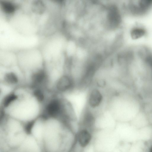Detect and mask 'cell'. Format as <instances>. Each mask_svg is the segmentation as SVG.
<instances>
[{"mask_svg": "<svg viewBox=\"0 0 152 152\" xmlns=\"http://www.w3.org/2000/svg\"><path fill=\"white\" fill-rule=\"evenodd\" d=\"M29 128L43 152H72L76 132L58 115L47 112L31 124Z\"/></svg>", "mask_w": 152, "mask_h": 152, "instance_id": "1", "label": "cell"}, {"mask_svg": "<svg viewBox=\"0 0 152 152\" xmlns=\"http://www.w3.org/2000/svg\"><path fill=\"white\" fill-rule=\"evenodd\" d=\"M47 99L39 88L21 85L2 99L1 114L29 126L45 113Z\"/></svg>", "mask_w": 152, "mask_h": 152, "instance_id": "2", "label": "cell"}, {"mask_svg": "<svg viewBox=\"0 0 152 152\" xmlns=\"http://www.w3.org/2000/svg\"><path fill=\"white\" fill-rule=\"evenodd\" d=\"M137 95L129 91H117L108 97L106 108L117 123L130 122L142 109Z\"/></svg>", "mask_w": 152, "mask_h": 152, "instance_id": "3", "label": "cell"}, {"mask_svg": "<svg viewBox=\"0 0 152 152\" xmlns=\"http://www.w3.org/2000/svg\"><path fill=\"white\" fill-rule=\"evenodd\" d=\"M119 142L114 129L98 130L94 132V144L96 151L113 152Z\"/></svg>", "mask_w": 152, "mask_h": 152, "instance_id": "4", "label": "cell"}, {"mask_svg": "<svg viewBox=\"0 0 152 152\" xmlns=\"http://www.w3.org/2000/svg\"><path fill=\"white\" fill-rule=\"evenodd\" d=\"M106 94L104 90L94 86L90 89L87 95L86 107L97 114L105 109V104L107 103Z\"/></svg>", "mask_w": 152, "mask_h": 152, "instance_id": "5", "label": "cell"}, {"mask_svg": "<svg viewBox=\"0 0 152 152\" xmlns=\"http://www.w3.org/2000/svg\"><path fill=\"white\" fill-rule=\"evenodd\" d=\"M126 9L132 16L140 17L147 15L152 9V0H137L129 1Z\"/></svg>", "mask_w": 152, "mask_h": 152, "instance_id": "6", "label": "cell"}, {"mask_svg": "<svg viewBox=\"0 0 152 152\" xmlns=\"http://www.w3.org/2000/svg\"><path fill=\"white\" fill-rule=\"evenodd\" d=\"M94 132L88 128L79 127L76 133L75 145L85 148L93 144Z\"/></svg>", "mask_w": 152, "mask_h": 152, "instance_id": "7", "label": "cell"}, {"mask_svg": "<svg viewBox=\"0 0 152 152\" xmlns=\"http://www.w3.org/2000/svg\"><path fill=\"white\" fill-rule=\"evenodd\" d=\"M129 34L132 39L136 40L146 36L147 31L143 26L139 25H136L133 26L131 29Z\"/></svg>", "mask_w": 152, "mask_h": 152, "instance_id": "8", "label": "cell"}, {"mask_svg": "<svg viewBox=\"0 0 152 152\" xmlns=\"http://www.w3.org/2000/svg\"><path fill=\"white\" fill-rule=\"evenodd\" d=\"M1 5L2 10L4 12L10 14L14 12L16 8L15 5L11 2L4 1L1 3Z\"/></svg>", "mask_w": 152, "mask_h": 152, "instance_id": "9", "label": "cell"}, {"mask_svg": "<svg viewBox=\"0 0 152 152\" xmlns=\"http://www.w3.org/2000/svg\"><path fill=\"white\" fill-rule=\"evenodd\" d=\"M32 7L34 12L38 14L42 13L45 10V5L40 1H36L34 2Z\"/></svg>", "mask_w": 152, "mask_h": 152, "instance_id": "10", "label": "cell"}, {"mask_svg": "<svg viewBox=\"0 0 152 152\" xmlns=\"http://www.w3.org/2000/svg\"><path fill=\"white\" fill-rule=\"evenodd\" d=\"M96 152H102L96 151Z\"/></svg>", "mask_w": 152, "mask_h": 152, "instance_id": "11", "label": "cell"}]
</instances>
